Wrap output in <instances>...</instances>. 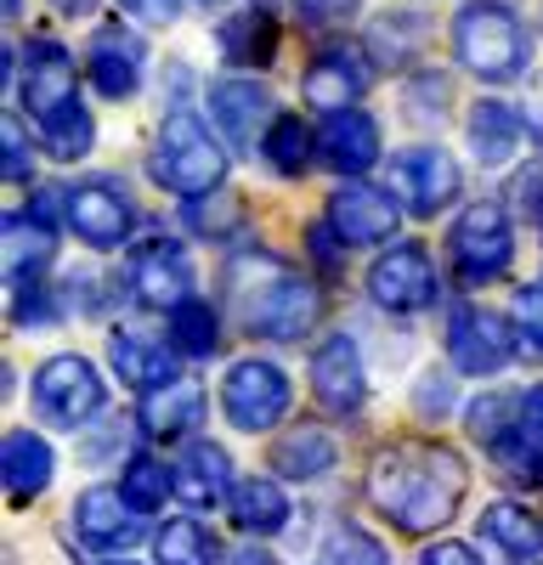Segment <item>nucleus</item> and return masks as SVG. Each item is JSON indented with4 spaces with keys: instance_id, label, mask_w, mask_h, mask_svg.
Listing matches in <instances>:
<instances>
[{
    "instance_id": "1",
    "label": "nucleus",
    "mask_w": 543,
    "mask_h": 565,
    "mask_svg": "<svg viewBox=\"0 0 543 565\" xmlns=\"http://www.w3.org/2000/svg\"><path fill=\"white\" fill-rule=\"evenodd\" d=\"M470 469L441 441H396L369 463V503L407 537L447 526L465 503Z\"/></svg>"
},
{
    "instance_id": "2",
    "label": "nucleus",
    "mask_w": 543,
    "mask_h": 565,
    "mask_svg": "<svg viewBox=\"0 0 543 565\" xmlns=\"http://www.w3.org/2000/svg\"><path fill=\"white\" fill-rule=\"evenodd\" d=\"M226 295H233V306L255 340H278V345L306 340V328L323 311L311 277H300L278 255H238L226 266Z\"/></svg>"
},
{
    "instance_id": "3",
    "label": "nucleus",
    "mask_w": 543,
    "mask_h": 565,
    "mask_svg": "<svg viewBox=\"0 0 543 565\" xmlns=\"http://www.w3.org/2000/svg\"><path fill=\"white\" fill-rule=\"evenodd\" d=\"M453 52L481 79H515L526 68V29L504 0H465L453 18Z\"/></svg>"
},
{
    "instance_id": "4",
    "label": "nucleus",
    "mask_w": 543,
    "mask_h": 565,
    "mask_svg": "<svg viewBox=\"0 0 543 565\" xmlns=\"http://www.w3.org/2000/svg\"><path fill=\"white\" fill-rule=\"evenodd\" d=\"M153 181L175 199H204L221 186L226 175V153L215 148V130L199 114H170L159 141H153V159H148Z\"/></svg>"
},
{
    "instance_id": "5",
    "label": "nucleus",
    "mask_w": 543,
    "mask_h": 565,
    "mask_svg": "<svg viewBox=\"0 0 543 565\" xmlns=\"http://www.w3.org/2000/svg\"><path fill=\"white\" fill-rule=\"evenodd\" d=\"M447 260L453 277L465 289H481V282H498L515 260V232H510V210L498 199H476L447 232Z\"/></svg>"
},
{
    "instance_id": "6",
    "label": "nucleus",
    "mask_w": 543,
    "mask_h": 565,
    "mask_svg": "<svg viewBox=\"0 0 543 565\" xmlns=\"http://www.w3.org/2000/svg\"><path fill=\"white\" fill-rule=\"evenodd\" d=\"M295 402V385H289V373L278 362H266V356H244L226 367V380H221V413L233 430L244 436H260V430H278L284 413Z\"/></svg>"
},
{
    "instance_id": "7",
    "label": "nucleus",
    "mask_w": 543,
    "mask_h": 565,
    "mask_svg": "<svg viewBox=\"0 0 543 565\" xmlns=\"http://www.w3.org/2000/svg\"><path fill=\"white\" fill-rule=\"evenodd\" d=\"M29 402L52 430H85V424L103 413L108 391H103V373L85 356H52V362H40L34 385H29Z\"/></svg>"
},
{
    "instance_id": "8",
    "label": "nucleus",
    "mask_w": 543,
    "mask_h": 565,
    "mask_svg": "<svg viewBox=\"0 0 543 565\" xmlns=\"http://www.w3.org/2000/svg\"><path fill=\"white\" fill-rule=\"evenodd\" d=\"M447 362L453 373H470V380H492V373H504L510 356H515V322H504L498 311L487 306H470V300H453L447 306Z\"/></svg>"
},
{
    "instance_id": "9",
    "label": "nucleus",
    "mask_w": 543,
    "mask_h": 565,
    "mask_svg": "<svg viewBox=\"0 0 543 565\" xmlns=\"http://www.w3.org/2000/svg\"><path fill=\"white\" fill-rule=\"evenodd\" d=\"M470 436L487 447V458H498L510 476H543V458H537V436L526 430V396H476L470 413Z\"/></svg>"
},
{
    "instance_id": "10",
    "label": "nucleus",
    "mask_w": 543,
    "mask_h": 565,
    "mask_svg": "<svg viewBox=\"0 0 543 565\" xmlns=\"http://www.w3.org/2000/svg\"><path fill=\"white\" fill-rule=\"evenodd\" d=\"M391 186L407 215H441V204L459 199V159L436 141H419V148H402L391 159Z\"/></svg>"
},
{
    "instance_id": "11",
    "label": "nucleus",
    "mask_w": 543,
    "mask_h": 565,
    "mask_svg": "<svg viewBox=\"0 0 543 565\" xmlns=\"http://www.w3.org/2000/svg\"><path fill=\"white\" fill-rule=\"evenodd\" d=\"M369 295L380 311L391 317H414V311H430L436 295H441V282H436V266L419 244H396L374 260L369 271Z\"/></svg>"
},
{
    "instance_id": "12",
    "label": "nucleus",
    "mask_w": 543,
    "mask_h": 565,
    "mask_svg": "<svg viewBox=\"0 0 543 565\" xmlns=\"http://www.w3.org/2000/svg\"><path fill=\"white\" fill-rule=\"evenodd\" d=\"M142 74H148V45L142 34H130L125 23H108L91 34L85 45V79L97 97L108 103H130L136 90H142Z\"/></svg>"
},
{
    "instance_id": "13",
    "label": "nucleus",
    "mask_w": 543,
    "mask_h": 565,
    "mask_svg": "<svg viewBox=\"0 0 543 565\" xmlns=\"http://www.w3.org/2000/svg\"><path fill=\"white\" fill-rule=\"evenodd\" d=\"M125 289H130L136 306H148V311H175L181 300L193 295V260H188V249L170 244V238L142 244L130 255V266H125Z\"/></svg>"
},
{
    "instance_id": "14",
    "label": "nucleus",
    "mask_w": 543,
    "mask_h": 565,
    "mask_svg": "<svg viewBox=\"0 0 543 565\" xmlns=\"http://www.w3.org/2000/svg\"><path fill=\"white\" fill-rule=\"evenodd\" d=\"M63 215H68V232H79L85 249H119L130 238V199L108 175L74 181L63 193Z\"/></svg>"
},
{
    "instance_id": "15",
    "label": "nucleus",
    "mask_w": 543,
    "mask_h": 565,
    "mask_svg": "<svg viewBox=\"0 0 543 565\" xmlns=\"http://www.w3.org/2000/svg\"><path fill=\"white\" fill-rule=\"evenodd\" d=\"M311 396L329 418H351L369 402V373H362V356L351 345V334H329L311 351Z\"/></svg>"
},
{
    "instance_id": "16",
    "label": "nucleus",
    "mask_w": 543,
    "mask_h": 565,
    "mask_svg": "<svg viewBox=\"0 0 543 565\" xmlns=\"http://www.w3.org/2000/svg\"><path fill=\"white\" fill-rule=\"evenodd\" d=\"M396 221H402V199L385 193V186H369V181H345L340 193L329 199V226L345 238V249L356 244H385L396 238Z\"/></svg>"
},
{
    "instance_id": "17",
    "label": "nucleus",
    "mask_w": 543,
    "mask_h": 565,
    "mask_svg": "<svg viewBox=\"0 0 543 565\" xmlns=\"http://www.w3.org/2000/svg\"><path fill=\"white\" fill-rule=\"evenodd\" d=\"M74 537L97 554H119L142 537V509H130L119 487H85L74 498Z\"/></svg>"
},
{
    "instance_id": "18",
    "label": "nucleus",
    "mask_w": 543,
    "mask_h": 565,
    "mask_svg": "<svg viewBox=\"0 0 543 565\" xmlns=\"http://www.w3.org/2000/svg\"><path fill=\"white\" fill-rule=\"evenodd\" d=\"M369 79H374V63L356 52V45H329L317 52L300 74V90L311 108H356V97H369Z\"/></svg>"
},
{
    "instance_id": "19",
    "label": "nucleus",
    "mask_w": 543,
    "mask_h": 565,
    "mask_svg": "<svg viewBox=\"0 0 543 565\" xmlns=\"http://www.w3.org/2000/svg\"><path fill=\"white\" fill-rule=\"evenodd\" d=\"M476 537L487 548V565H543V521L510 498L481 509Z\"/></svg>"
},
{
    "instance_id": "20",
    "label": "nucleus",
    "mask_w": 543,
    "mask_h": 565,
    "mask_svg": "<svg viewBox=\"0 0 543 565\" xmlns=\"http://www.w3.org/2000/svg\"><path fill=\"white\" fill-rule=\"evenodd\" d=\"M74 85H79V68L68 57V45L57 40H29L23 45V79H18V97L34 119L57 114L63 103H74Z\"/></svg>"
},
{
    "instance_id": "21",
    "label": "nucleus",
    "mask_w": 543,
    "mask_h": 565,
    "mask_svg": "<svg viewBox=\"0 0 543 565\" xmlns=\"http://www.w3.org/2000/svg\"><path fill=\"white\" fill-rule=\"evenodd\" d=\"M210 114H215V130L233 141L238 153H249L255 141H266V130H272V90L260 85V79H221L215 90H210Z\"/></svg>"
},
{
    "instance_id": "22",
    "label": "nucleus",
    "mask_w": 543,
    "mask_h": 565,
    "mask_svg": "<svg viewBox=\"0 0 543 565\" xmlns=\"http://www.w3.org/2000/svg\"><path fill=\"white\" fill-rule=\"evenodd\" d=\"M57 255V232L45 221V210H12L7 215V295L34 289V282H52L45 266Z\"/></svg>"
},
{
    "instance_id": "23",
    "label": "nucleus",
    "mask_w": 543,
    "mask_h": 565,
    "mask_svg": "<svg viewBox=\"0 0 543 565\" xmlns=\"http://www.w3.org/2000/svg\"><path fill=\"white\" fill-rule=\"evenodd\" d=\"M170 469H175V498H181V503H193V509L233 503V487H238V481H233V458H226V447H215V441H188Z\"/></svg>"
},
{
    "instance_id": "24",
    "label": "nucleus",
    "mask_w": 543,
    "mask_h": 565,
    "mask_svg": "<svg viewBox=\"0 0 543 565\" xmlns=\"http://www.w3.org/2000/svg\"><path fill=\"white\" fill-rule=\"evenodd\" d=\"M317 153H323V164L340 170V175H362L380 159V125L362 108H334L323 119V130H317Z\"/></svg>"
},
{
    "instance_id": "25",
    "label": "nucleus",
    "mask_w": 543,
    "mask_h": 565,
    "mask_svg": "<svg viewBox=\"0 0 543 565\" xmlns=\"http://www.w3.org/2000/svg\"><path fill=\"white\" fill-rule=\"evenodd\" d=\"M0 476H7V498L18 509L34 503L45 487H52V476H57L52 441L34 436V430H7V447H0Z\"/></svg>"
},
{
    "instance_id": "26",
    "label": "nucleus",
    "mask_w": 543,
    "mask_h": 565,
    "mask_svg": "<svg viewBox=\"0 0 543 565\" xmlns=\"http://www.w3.org/2000/svg\"><path fill=\"white\" fill-rule=\"evenodd\" d=\"M136 424H142V436H153V441H181V436H193L199 424H204V385L170 380V385L148 391V396H142V413H136Z\"/></svg>"
},
{
    "instance_id": "27",
    "label": "nucleus",
    "mask_w": 543,
    "mask_h": 565,
    "mask_svg": "<svg viewBox=\"0 0 543 565\" xmlns=\"http://www.w3.org/2000/svg\"><path fill=\"white\" fill-rule=\"evenodd\" d=\"M215 52L233 68H266L272 57H278V18H272V7H244L233 18H221Z\"/></svg>"
},
{
    "instance_id": "28",
    "label": "nucleus",
    "mask_w": 543,
    "mask_h": 565,
    "mask_svg": "<svg viewBox=\"0 0 543 565\" xmlns=\"http://www.w3.org/2000/svg\"><path fill=\"white\" fill-rule=\"evenodd\" d=\"M334 463H340V447L323 424H295V430L272 441V469L284 481H323Z\"/></svg>"
},
{
    "instance_id": "29",
    "label": "nucleus",
    "mask_w": 543,
    "mask_h": 565,
    "mask_svg": "<svg viewBox=\"0 0 543 565\" xmlns=\"http://www.w3.org/2000/svg\"><path fill=\"white\" fill-rule=\"evenodd\" d=\"M108 362H114L119 380H125L130 391H142V396L175 380V356H170L164 345L142 340V334H114V340H108Z\"/></svg>"
},
{
    "instance_id": "30",
    "label": "nucleus",
    "mask_w": 543,
    "mask_h": 565,
    "mask_svg": "<svg viewBox=\"0 0 543 565\" xmlns=\"http://www.w3.org/2000/svg\"><path fill=\"white\" fill-rule=\"evenodd\" d=\"M233 521L249 532V537H272V532H284L289 526V492L272 481V476H249L233 487Z\"/></svg>"
},
{
    "instance_id": "31",
    "label": "nucleus",
    "mask_w": 543,
    "mask_h": 565,
    "mask_svg": "<svg viewBox=\"0 0 543 565\" xmlns=\"http://www.w3.org/2000/svg\"><path fill=\"white\" fill-rule=\"evenodd\" d=\"M521 125L526 119H515L504 103H492V97H481L476 108H470V153L487 164V170H498V164H510V153H515V141H521Z\"/></svg>"
},
{
    "instance_id": "32",
    "label": "nucleus",
    "mask_w": 543,
    "mask_h": 565,
    "mask_svg": "<svg viewBox=\"0 0 543 565\" xmlns=\"http://www.w3.org/2000/svg\"><path fill=\"white\" fill-rule=\"evenodd\" d=\"M311 141H317V136L306 130V119L278 114V119H272V130H266V141H260V153H266V164L278 170L284 181H300V175L311 170V159H323Z\"/></svg>"
},
{
    "instance_id": "33",
    "label": "nucleus",
    "mask_w": 543,
    "mask_h": 565,
    "mask_svg": "<svg viewBox=\"0 0 543 565\" xmlns=\"http://www.w3.org/2000/svg\"><path fill=\"white\" fill-rule=\"evenodd\" d=\"M91 141H97V125H91V114L79 108V97L63 103L57 114H45V119H40V148H45V159H57V164L85 159V153H91Z\"/></svg>"
},
{
    "instance_id": "34",
    "label": "nucleus",
    "mask_w": 543,
    "mask_h": 565,
    "mask_svg": "<svg viewBox=\"0 0 543 565\" xmlns=\"http://www.w3.org/2000/svg\"><path fill=\"white\" fill-rule=\"evenodd\" d=\"M153 559L159 565H221V543L204 521H170L153 532Z\"/></svg>"
},
{
    "instance_id": "35",
    "label": "nucleus",
    "mask_w": 543,
    "mask_h": 565,
    "mask_svg": "<svg viewBox=\"0 0 543 565\" xmlns=\"http://www.w3.org/2000/svg\"><path fill=\"white\" fill-rule=\"evenodd\" d=\"M164 317H170V351H181V356H215L221 351V317H215V306L188 295Z\"/></svg>"
},
{
    "instance_id": "36",
    "label": "nucleus",
    "mask_w": 543,
    "mask_h": 565,
    "mask_svg": "<svg viewBox=\"0 0 543 565\" xmlns=\"http://www.w3.org/2000/svg\"><path fill=\"white\" fill-rule=\"evenodd\" d=\"M119 492L130 498V509H142V514H159L175 492V469L159 463L153 452H130L125 458V476H119Z\"/></svg>"
},
{
    "instance_id": "37",
    "label": "nucleus",
    "mask_w": 543,
    "mask_h": 565,
    "mask_svg": "<svg viewBox=\"0 0 543 565\" xmlns=\"http://www.w3.org/2000/svg\"><path fill=\"white\" fill-rule=\"evenodd\" d=\"M244 210H238V199L226 193V186H215V193H204V199H181V221H188L199 238H233V226Z\"/></svg>"
},
{
    "instance_id": "38",
    "label": "nucleus",
    "mask_w": 543,
    "mask_h": 565,
    "mask_svg": "<svg viewBox=\"0 0 543 565\" xmlns=\"http://www.w3.org/2000/svg\"><path fill=\"white\" fill-rule=\"evenodd\" d=\"M323 565H391L385 543L362 526H334L323 543Z\"/></svg>"
},
{
    "instance_id": "39",
    "label": "nucleus",
    "mask_w": 543,
    "mask_h": 565,
    "mask_svg": "<svg viewBox=\"0 0 543 565\" xmlns=\"http://www.w3.org/2000/svg\"><path fill=\"white\" fill-rule=\"evenodd\" d=\"M510 322L526 351H543V282H521L510 300Z\"/></svg>"
},
{
    "instance_id": "40",
    "label": "nucleus",
    "mask_w": 543,
    "mask_h": 565,
    "mask_svg": "<svg viewBox=\"0 0 543 565\" xmlns=\"http://www.w3.org/2000/svg\"><path fill=\"white\" fill-rule=\"evenodd\" d=\"M295 18H300V29L329 34V29H345L356 18V0H295Z\"/></svg>"
},
{
    "instance_id": "41",
    "label": "nucleus",
    "mask_w": 543,
    "mask_h": 565,
    "mask_svg": "<svg viewBox=\"0 0 543 565\" xmlns=\"http://www.w3.org/2000/svg\"><path fill=\"white\" fill-rule=\"evenodd\" d=\"M0 141H7V181L23 186L34 175V159H29V136L18 125V114H7V125H0Z\"/></svg>"
},
{
    "instance_id": "42",
    "label": "nucleus",
    "mask_w": 543,
    "mask_h": 565,
    "mask_svg": "<svg viewBox=\"0 0 543 565\" xmlns=\"http://www.w3.org/2000/svg\"><path fill=\"white\" fill-rule=\"evenodd\" d=\"M125 18L130 23H142V29H170L181 18V0H119Z\"/></svg>"
},
{
    "instance_id": "43",
    "label": "nucleus",
    "mask_w": 543,
    "mask_h": 565,
    "mask_svg": "<svg viewBox=\"0 0 543 565\" xmlns=\"http://www.w3.org/2000/svg\"><path fill=\"white\" fill-rule=\"evenodd\" d=\"M515 204H521V215L543 232V164H526V170L515 175Z\"/></svg>"
},
{
    "instance_id": "44",
    "label": "nucleus",
    "mask_w": 543,
    "mask_h": 565,
    "mask_svg": "<svg viewBox=\"0 0 543 565\" xmlns=\"http://www.w3.org/2000/svg\"><path fill=\"white\" fill-rule=\"evenodd\" d=\"M419 565H481V554H476L470 543H453V537H441V543H430V548L419 554Z\"/></svg>"
},
{
    "instance_id": "45",
    "label": "nucleus",
    "mask_w": 543,
    "mask_h": 565,
    "mask_svg": "<svg viewBox=\"0 0 543 565\" xmlns=\"http://www.w3.org/2000/svg\"><path fill=\"white\" fill-rule=\"evenodd\" d=\"M521 119H526V136L543 148V74L532 79V90H526V108H521Z\"/></svg>"
},
{
    "instance_id": "46",
    "label": "nucleus",
    "mask_w": 543,
    "mask_h": 565,
    "mask_svg": "<svg viewBox=\"0 0 543 565\" xmlns=\"http://www.w3.org/2000/svg\"><path fill=\"white\" fill-rule=\"evenodd\" d=\"M436 402L447 407V402H453V391H447L441 373H425V385H419V407H425V418H436Z\"/></svg>"
},
{
    "instance_id": "47",
    "label": "nucleus",
    "mask_w": 543,
    "mask_h": 565,
    "mask_svg": "<svg viewBox=\"0 0 543 565\" xmlns=\"http://www.w3.org/2000/svg\"><path fill=\"white\" fill-rule=\"evenodd\" d=\"M526 430L537 436V447H543V385L537 391H526Z\"/></svg>"
},
{
    "instance_id": "48",
    "label": "nucleus",
    "mask_w": 543,
    "mask_h": 565,
    "mask_svg": "<svg viewBox=\"0 0 543 565\" xmlns=\"http://www.w3.org/2000/svg\"><path fill=\"white\" fill-rule=\"evenodd\" d=\"M226 565H278V559H272V548H238Z\"/></svg>"
},
{
    "instance_id": "49",
    "label": "nucleus",
    "mask_w": 543,
    "mask_h": 565,
    "mask_svg": "<svg viewBox=\"0 0 543 565\" xmlns=\"http://www.w3.org/2000/svg\"><path fill=\"white\" fill-rule=\"evenodd\" d=\"M52 7H57L63 18H85V12H97V0H52Z\"/></svg>"
},
{
    "instance_id": "50",
    "label": "nucleus",
    "mask_w": 543,
    "mask_h": 565,
    "mask_svg": "<svg viewBox=\"0 0 543 565\" xmlns=\"http://www.w3.org/2000/svg\"><path fill=\"white\" fill-rule=\"evenodd\" d=\"M108 565H130V559H108Z\"/></svg>"
},
{
    "instance_id": "51",
    "label": "nucleus",
    "mask_w": 543,
    "mask_h": 565,
    "mask_svg": "<svg viewBox=\"0 0 543 565\" xmlns=\"http://www.w3.org/2000/svg\"><path fill=\"white\" fill-rule=\"evenodd\" d=\"M210 7H221V0H210Z\"/></svg>"
}]
</instances>
